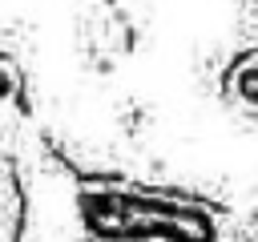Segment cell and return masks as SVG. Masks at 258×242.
<instances>
[{
  "mask_svg": "<svg viewBox=\"0 0 258 242\" xmlns=\"http://www.w3.org/2000/svg\"><path fill=\"white\" fill-rule=\"evenodd\" d=\"M222 97L230 109L258 117V48H242L222 73Z\"/></svg>",
  "mask_w": 258,
  "mask_h": 242,
  "instance_id": "cell-2",
  "label": "cell"
},
{
  "mask_svg": "<svg viewBox=\"0 0 258 242\" xmlns=\"http://www.w3.org/2000/svg\"><path fill=\"white\" fill-rule=\"evenodd\" d=\"M81 44H85V52H89L93 60H101V65L121 60V56L133 48V24H129V16L121 12V4H113V0L89 4L85 16H81Z\"/></svg>",
  "mask_w": 258,
  "mask_h": 242,
  "instance_id": "cell-1",
  "label": "cell"
}]
</instances>
